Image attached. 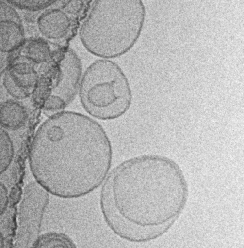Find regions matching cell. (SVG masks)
Here are the masks:
<instances>
[{
  "label": "cell",
  "mask_w": 244,
  "mask_h": 248,
  "mask_svg": "<svg viewBox=\"0 0 244 248\" xmlns=\"http://www.w3.org/2000/svg\"><path fill=\"white\" fill-rule=\"evenodd\" d=\"M100 208L109 228L132 243L166 233L181 214L189 195L180 166L159 155L127 159L110 171L100 193Z\"/></svg>",
  "instance_id": "6da1fadb"
},
{
  "label": "cell",
  "mask_w": 244,
  "mask_h": 248,
  "mask_svg": "<svg viewBox=\"0 0 244 248\" xmlns=\"http://www.w3.org/2000/svg\"><path fill=\"white\" fill-rule=\"evenodd\" d=\"M113 154L111 141L100 124L81 113L62 111L39 126L28 158L35 180L48 192L74 198L103 184Z\"/></svg>",
  "instance_id": "7a4b0ae2"
},
{
  "label": "cell",
  "mask_w": 244,
  "mask_h": 248,
  "mask_svg": "<svg viewBox=\"0 0 244 248\" xmlns=\"http://www.w3.org/2000/svg\"><path fill=\"white\" fill-rule=\"evenodd\" d=\"M145 17L142 0H95L81 26V40L97 57H120L138 41Z\"/></svg>",
  "instance_id": "3957f363"
},
{
  "label": "cell",
  "mask_w": 244,
  "mask_h": 248,
  "mask_svg": "<svg viewBox=\"0 0 244 248\" xmlns=\"http://www.w3.org/2000/svg\"><path fill=\"white\" fill-rule=\"evenodd\" d=\"M79 89L81 103L96 119L107 121L125 115L132 104L129 78L122 67L111 59H98L87 68Z\"/></svg>",
  "instance_id": "277c9868"
},
{
  "label": "cell",
  "mask_w": 244,
  "mask_h": 248,
  "mask_svg": "<svg viewBox=\"0 0 244 248\" xmlns=\"http://www.w3.org/2000/svg\"><path fill=\"white\" fill-rule=\"evenodd\" d=\"M39 68L33 102L47 113L62 111L80 87L82 69L80 59L72 50L67 49L54 54L51 60Z\"/></svg>",
  "instance_id": "5b68a950"
},
{
  "label": "cell",
  "mask_w": 244,
  "mask_h": 248,
  "mask_svg": "<svg viewBox=\"0 0 244 248\" xmlns=\"http://www.w3.org/2000/svg\"><path fill=\"white\" fill-rule=\"evenodd\" d=\"M17 215L14 248H31L39 237L49 192L35 180L24 187Z\"/></svg>",
  "instance_id": "8992f818"
},
{
  "label": "cell",
  "mask_w": 244,
  "mask_h": 248,
  "mask_svg": "<svg viewBox=\"0 0 244 248\" xmlns=\"http://www.w3.org/2000/svg\"><path fill=\"white\" fill-rule=\"evenodd\" d=\"M38 68L23 55L12 58L2 76V83L7 93L17 100L32 96L39 79Z\"/></svg>",
  "instance_id": "52a82bcc"
},
{
  "label": "cell",
  "mask_w": 244,
  "mask_h": 248,
  "mask_svg": "<svg viewBox=\"0 0 244 248\" xmlns=\"http://www.w3.org/2000/svg\"><path fill=\"white\" fill-rule=\"evenodd\" d=\"M37 23L41 34L47 39L54 40L64 38L68 34L71 25L68 16L59 9L43 14Z\"/></svg>",
  "instance_id": "ba28073f"
},
{
  "label": "cell",
  "mask_w": 244,
  "mask_h": 248,
  "mask_svg": "<svg viewBox=\"0 0 244 248\" xmlns=\"http://www.w3.org/2000/svg\"><path fill=\"white\" fill-rule=\"evenodd\" d=\"M29 118V110L19 100L10 99L1 103V128L10 131L19 130L26 125Z\"/></svg>",
  "instance_id": "9c48e42d"
},
{
  "label": "cell",
  "mask_w": 244,
  "mask_h": 248,
  "mask_svg": "<svg viewBox=\"0 0 244 248\" xmlns=\"http://www.w3.org/2000/svg\"><path fill=\"white\" fill-rule=\"evenodd\" d=\"M24 39L20 23L14 21H0V49L2 53H10L18 49Z\"/></svg>",
  "instance_id": "30bf717a"
},
{
  "label": "cell",
  "mask_w": 244,
  "mask_h": 248,
  "mask_svg": "<svg viewBox=\"0 0 244 248\" xmlns=\"http://www.w3.org/2000/svg\"><path fill=\"white\" fill-rule=\"evenodd\" d=\"M17 215L16 206H8L0 215V248H14L18 226Z\"/></svg>",
  "instance_id": "8fae6325"
},
{
  "label": "cell",
  "mask_w": 244,
  "mask_h": 248,
  "mask_svg": "<svg viewBox=\"0 0 244 248\" xmlns=\"http://www.w3.org/2000/svg\"><path fill=\"white\" fill-rule=\"evenodd\" d=\"M23 55L39 65L49 62L54 54L51 51L49 45L41 39H33L28 41L23 46L22 53Z\"/></svg>",
  "instance_id": "7c38bea8"
},
{
  "label": "cell",
  "mask_w": 244,
  "mask_h": 248,
  "mask_svg": "<svg viewBox=\"0 0 244 248\" xmlns=\"http://www.w3.org/2000/svg\"><path fill=\"white\" fill-rule=\"evenodd\" d=\"M77 248L74 242L65 234L48 232L40 235L33 248Z\"/></svg>",
  "instance_id": "4fadbf2b"
},
{
  "label": "cell",
  "mask_w": 244,
  "mask_h": 248,
  "mask_svg": "<svg viewBox=\"0 0 244 248\" xmlns=\"http://www.w3.org/2000/svg\"><path fill=\"white\" fill-rule=\"evenodd\" d=\"M15 155L13 141L7 131L0 129V175L8 169Z\"/></svg>",
  "instance_id": "5bb4252c"
},
{
  "label": "cell",
  "mask_w": 244,
  "mask_h": 248,
  "mask_svg": "<svg viewBox=\"0 0 244 248\" xmlns=\"http://www.w3.org/2000/svg\"><path fill=\"white\" fill-rule=\"evenodd\" d=\"M12 5L21 9L36 11L49 7L57 0H5Z\"/></svg>",
  "instance_id": "9a60e30c"
},
{
  "label": "cell",
  "mask_w": 244,
  "mask_h": 248,
  "mask_svg": "<svg viewBox=\"0 0 244 248\" xmlns=\"http://www.w3.org/2000/svg\"><path fill=\"white\" fill-rule=\"evenodd\" d=\"M14 21L20 23L19 15L16 10L6 3L0 1V21Z\"/></svg>",
  "instance_id": "2e32d148"
},
{
  "label": "cell",
  "mask_w": 244,
  "mask_h": 248,
  "mask_svg": "<svg viewBox=\"0 0 244 248\" xmlns=\"http://www.w3.org/2000/svg\"><path fill=\"white\" fill-rule=\"evenodd\" d=\"M63 5L66 12L77 14L81 11L83 3L81 0H63Z\"/></svg>",
  "instance_id": "e0dca14e"
},
{
  "label": "cell",
  "mask_w": 244,
  "mask_h": 248,
  "mask_svg": "<svg viewBox=\"0 0 244 248\" xmlns=\"http://www.w3.org/2000/svg\"><path fill=\"white\" fill-rule=\"evenodd\" d=\"M9 199L8 196V190L2 182H0V215L3 214L9 205Z\"/></svg>",
  "instance_id": "ac0fdd59"
}]
</instances>
